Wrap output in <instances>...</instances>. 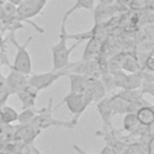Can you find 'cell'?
Segmentation results:
<instances>
[{"instance_id": "cell-10", "label": "cell", "mask_w": 154, "mask_h": 154, "mask_svg": "<svg viewBox=\"0 0 154 154\" xmlns=\"http://www.w3.org/2000/svg\"><path fill=\"white\" fill-rule=\"evenodd\" d=\"M103 45H105V38L99 37V36L89 37L87 46L84 48L83 55H82V60L96 59L101 54V52L103 49Z\"/></svg>"}, {"instance_id": "cell-26", "label": "cell", "mask_w": 154, "mask_h": 154, "mask_svg": "<svg viewBox=\"0 0 154 154\" xmlns=\"http://www.w3.org/2000/svg\"><path fill=\"white\" fill-rule=\"evenodd\" d=\"M153 41L152 40H147L144 38V41L142 40L138 45H137V49L136 52H142V53H149L150 51H153Z\"/></svg>"}, {"instance_id": "cell-2", "label": "cell", "mask_w": 154, "mask_h": 154, "mask_svg": "<svg viewBox=\"0 0 154 154\" xmlns=\"http://www.w3.org/2000/svg\"><path fill=\"white\" fill-rule=\"evenodd\" d=\"M53 111H54V108H53V97L51 96L47 106H45L41 109H37V113H36L35 118L32 119L31 124L41 131L43 129L49 128V126H61V128H67V129H75L76 128V125H73L71 123V120L65 122V120L55 119L53 117Z\"/></svg>"}, {"instance_id": "cell-25", "label": "cell", "mask_w": 154, "mask_h": 154, "mask_svg": "<svg viewBox=\"0 0 154 154\" xmlns=\"http://www.w3.org/2000/svg\"><path fill=\"white\" fill-rule=\"evenodd\" d=\"M126 147L131 150L132 154H147V146H143L138 142H129L126 143Z\"/></svg>"}, {"instance_id": "cell-4", "label": "cell", "mask_w": 154, "mask_h": 154, "mask_svg": "<svg viewBox=\"0 0 154 154\" xmlns=\"http://www.w3.org/2000/svg\"><path fill=\"white\" fill-rule=\"evenodd\" d=\"M76 63H70L64 66L63 69L60 70H52L49 72H42V73H35V75H29L28 76V83L30 85H32L35 89H37L38 91L43 90V89H47L49 88L52 84H54L60 77L63 76H66L69 72H70V69L75 65Z\"/></svg>"}, {"instance_id": "cell-29", "label": "cell", "mask_w": 154, "mask_h": 154, "mask_svg": "<svg viewBox=\"0 0 154 154\" xmlns=\"http://www.w3.org/2000/svg\"><path fill=\"white\" fill-rule=\"evenodd\" d=\"M99 4L105 5V6H116L117 0H99Z\"/></svg>"}, {"instance_id": "cell-15", "label": "cell", "mask_w": 154, "mask_h": 154, "mask_svg": "<svg viewBox=\"0 0 154 154\" xmlns=\"http://www.w3.org/2000/svg\"><path fill=\"white\" fill-rule=\"evenodd\" d=\"M136 117L140 124L142 125H153L154 124V109L153 106H142L136 111Z\"/></svg>"}, {"instance_id": "cell-18", "label": "cell", "mask_w": 154, "mask_h": 154, "mask_svg": "<svg viewBox=\"0 0 154 154\" xmlns=\"http://www.w3.org/2000/svg\"><path fill=\"white\" fill-rule=\"evenodd\" d=\"M18 113L14 108L7 105H1L0 106V120L4 124H11L13 122H17Z\"/></svg>"}, {"instance_id": "cell-22", "label": "cell", "mask_w": 154, "mask_h": 154, "mask_svg": "<svg viewBox=\"0 0 154 154\" xmlns=\"http://www.w3.org/2000/svg\"><path fill=\"white\" fill-rule=\"evenodd\" d=\"M109 101H111L113 116L114 114H125L126 113V106H128L126 101H124L123 99H120V97H118L116 95L109 96Z\"/></svg>"}, {"instance_id": "cell-17", "label": "cell", "mask_w": 154, "mask_h": 154, "mask_svg": "<svg viewBox=\"0 0 154 154\" xmlns=\"http://www.w3.org/2000/svg\"><path fill=\"white\" fill-rule=\"evenodd\" d=\"M141 67L142 66H141V64L137 60L135 54H126L122 65H120V69L123 71H126L128 73L129 72H137V71L141 70Z\"/></svg>"}, {"instance_id": "cell-24", "label": "cell", "mask_w": 154, "mask_h": 154, "mask_svg": "<svg viewBox=\"0 0 154 154\" xmlns=\"http://www.w3.org/2000/svg\"><path fill=\"white\" fill-rule=\"evenodd\" d=\"M36 113H37V109H35L34 107L24 108V109L18 114L17 122H18L19 124H28V123H31L32 119L35 118Z\"/></svg>"}, {"instance_id": "cell-16", "label": "cell", "mask_w": 154, "mask_h": 154, "mask_svg": "<svg viewBox=\"0 0 154 154\" xmlns=\"http://www.w3.org/2000/svg\"><path fill=\"white\" fill-rule=\"evenodd\" d=\"M142 84V73L141 70L137 72H129L125 76V81L122 89H138Z\"/></svg>"}, {"instance_id": "cell-6", "label": "cell", "mask_w": 154, "mask_h": 154, "mask_svg": "<svg viewBox=\"0 0 154 154\" xmlns=\"http://www.w3.org/2000/svg\"><path fill=\"white\" fill-rule=\"evenodd\" d=\"M47 1L48 0H22V2L17 5V18L20 22L29 20L30 18L41 13Z\"/></svg>"}, {"instance_id": "cell-31", "label": "cell", "mask_w": 154, "mask_h": 154, "mask_svg": "<svg viewBox=\"0 0 154 154\" xmlns=\"http://www.w3.org/2000/svg\"><path fill=\"white\" fill-rule=\"evenodd\" d=\"M72 148L76 150V153H77V154H90V153H87V152H84V150H83L81 147H78L77 144H72Z\"/></svg>"}, {"instance_id": "cell-3", "label": "cell", "mask_w": 154, "mask_h": 154, "mask_svg": "<svg viewBox=\"0 0 154 154\" xmlns=\"http://www.w3.org/2000/svg\"><path fill=\"white\" fill-rule=\"evenodd\" d=\"M32 38H34V36H29L23 45H19L14 38V31H11L10 32V37H8V41H11L14 45V47L17 48L14 61H13V64L11 66L14 67L16 70H18L19 72H22L24 75H28V76L31 75V57L29 54L28 46L30 45Z\"/></svg>"}, {"instance_id": "cell-11", "label": "cell", "mask_w": 154, "mask_h": 154, "mask_svg": "<svg viewBox=\"0 0 154 154\" xmlns=\"http://www.w3.org/2000/svg\"><path fill=\"white\" fill-rule=\"evenodd\" d=\"M14 95H17V97L20 100L22 107L24 109V108H29V107H34L35 106V101H36V97L38 95V90L35 89L29 83H26L25 85L19 88L14 93Z\"/></svg>"}, {"instance_id": "cell-13", "label": "cell", "mask_w": 154, "mask_h": 154, "mask_svg": "<svg viewBox=\"0 0 154 154\" xmlns=\"http://www.w3.org/2000/svg\"><path fill=\"white\" fill-rule=\"evenodd\" d=\"M5 79L11 94H14L19 88H22L28 83V75H24L18 70H16L14 67L10 66V72L5 77Z\"/></svg>"}, {"instance_id": "cell-33", "label": "cell", "mask_w": 154, "mask_h": 154, "mask_svg": "<svg viewBox=\"0 0 154 154\" xmlns=\"http://www.w3.org/2000/svg\"><path fill=\"white\" fill-rule=\"evenodd\" d=\"M7 1H10L11 4H13V5H16V6L19 5V4L22 2V0H7Z\"/></svg>"}, {"instance_id": "cell-21", "label": "cell", "mask_w": 154, "mask_h": 154, "mask_svg": "<svg viewBox=\"0 0 154 154\" xmlns=\"http://www.w3.org/2000/svg\"><path fill=\"white\" fill-rule=\"evenodd\" d=\"M120 99H123L124 101L126 102H131V101H137L142 97V93H141V89H122L119 90L118 93L113 94Z\"/></svg>"}, {"instance_id": "cell-14", "label": "cell", "mask_w": 154, "mask_h": 154, "mask_svg": "<svg viewBox=\"0 0 154 154\" xmlns=\"http://www.w3.org/2000/svg\"><path fill=\"white\" fill-rule=\"evenodd\" d=\"M70 79V91H73V93H83L90 84H91V81L93 78H89L87 76H83V75H78V73H72V72H69L66 75Z\"/></svg>"}, {"instance_id": "cell-28", "label": "cell", "mask_w": 154, "mask_h": 154, "mask_svg": "<svg viewBox=\"0 0 154 154\" xmlns=\"http://www.w3.org/2000/svg\"><path fill=\"white\" fill-rule=\"evenodd\" d=\"M147 7V1L146 0H131L129 8L131 10H144Z\"/></svg>"}, {"instance_id": "cell-23", "label": "cell", "mask_w": 154, "mask_h": 154, "mask_svg": "<svg viewBox=\"0 0 154 154\" xmlns=\"http://www.w3.org/2000/svg\"><path fill=\"white\" fill-rule=\"evenodd\" d=\"M138 120L135 113H125L124 114V119H123V129L122 131H126V132H131L134 131L137 126H138Z\"/></svg>"}, {"instance_id": "cell-8", "label": "cell", "mask_w": 154, "mask_h": 154, "mask_svg": "<svg viewBox=\"0 0 154 154\" xmlns=\"http://www.w3.org/2000/svg\"><path fill=\"white\" fill-rule=\"evenodd\" d=\"M41 130L36 129L31 123L28 124H20V126L14 129L13 137L17 142H20L23 144H32L34 140L40 135Z\"/></svg>"}, {"instance_id": "cell-5", "label": "cell", "mask_w": 154, "mask_h": 154, "mask_svg": "<svg viewBox=\"0 0 154 154\" xmlns=\"http://www.w3.org/2000/svg\"><path fill=\"white\" fill-rule=\"evenodd\" d=\"M63 103H66L67 108L70 109V112L72 113V119H71V123L73 125H77L81 116L83 114V112L85 111V108L90 105L85 97L83 96L82 93H73V91H69L64 99L57 105V106H53L54 109H57L58 107H60Z\"/></svg>"}, {"instance_id": "cell-27", "label": "cell", "mask_w": 154, "mask_h": 154, "mask_svg": "<svg viewBox=\"0 0 154 154\" xmlns=\"http://www.w3.org/2000/svg\"><path fill=\"white\" fill-rule=\"evenodd\" d=\"M142 67H144L147 70H150V71H154V52L153 51H150L147 54V57H146V59L143 61Z\"/></svg>"}, {"instance_id": "cell-32", "label": "cell", "mask_w": 154, "mask_h": 154, "mask_svg": "<svg viewBox=\"0 0 154 154\" xmlns=\"http://www.w3.org/2000/svg\"><path fill=\"white\" fill-rule=\"evenodd\" d=\"M120 154H132V153H131V150H130L128 147H125V148L122 150V153H120Z\"/></svg>"}, {"instance_id": "cell-19", "label": "cell", "mask_w": 154, "mask_h": 154, "mask_svg": "<svg viewBox=\"0 0 154 154\" xmlns=\"http://www.w3.org/2000/svg\"><path fill=\"white\" fill-rule=\"evenodd\" d=\"M90 88H91V93H93V102H95V103L107 95V91H106L102 82L100 81V78L93 79Z\"/></svg>"}, {"instance_id": "cell-9", "label": "cell", "mask_w": 154, "mask_h": 154, "mask_svg": "<svg viewBox=\"0 0 154 154\" xmlns=\"http://www.w3.org/2000/svg\"><path fill=\"white\" fill-rule=\"evenodd\" d=\"M118 10H120L117 5L116 6H105V5H96L94 6V8L91 10L94 12V23L95 25L99 24H105L107 20L112 19L117 13Z\"/></svg>"}, {"instance_id": "cell-7", "label": "cell", "mask_w": 154, "mask_h": 154, "mask_svg": "<svg viewBox=\"0 0 154 154\" xmlns=\"http://www.w3.org/2000/svg\"><path fill=\"white\" fill-rule=\"evenodd\" d=\"M122 131V130H120ZM118 130H114V128L109 129V130H99V131H95V135L96 136H101L105 142H106V146H108L113 152L114 154H120L122 150L126 147V142L118 136V134L120 132Z\"/></svg>"}, {"instance_id": "cell-20", "label": "cell", "mask_w": 154, "mask_h": 154, "mask_svg": "<svg viewBox=\"0 0 154 154\" xmlns=\"http://www.w3.org/2000/svg\"><path fill=\"white\" fill-rule=\"evenodd\" d=\"M94 6H95V0H76V2L71 6V8L67 10V11L64 13L63 18L67 19L69 16L72 14L76 10H90V11H91V10L94 8Z\"/></svg>"}, {"instance_id": "cell-12", "label": "cell", "mask_w": 154, "mask_h": 154, "mask_svg": "<svg viewBox=\"0 0 154 154\" xmlns=\"http://www.w3.org/2000/svg\"><path fill=\"white\" fill-rule=\"evenodd\" d=\"M96 108L101 116V119H102V130L106 131V130H109L112 129V123H111V119H112V116H113V112H112V106H111V101H109V96H105L103 99H101L100 101L96 102Z\"/></svg>"}, {"instance_id": "cell-1", "label": "cell", "mask_w": 154, "mask_h": 154, "mask_svg": "<svg viewBox=\"0 0 154 154\" xmlns=\"http://www.w3.org/2000/svg\"><path fill=\"white\" fill-rule=\"evenodd\" d=\"M66 20L65 18L61 19V25H60V34H59V41L52 46V58H53V70H60L64 66H66L70 61V54L71 52L83 41L78 40L75 42L71 47H67V31H66Z\"/></svg>"}, {"instance_id": "cell-30", "label": "cell", "mask_w": 154, "mask_h": 154, "mask_svg": "<svg viewBox=\"0 0 154 154\" xmlns=\"http://www.w3.org/2000/svg\"><path fill=\"white\" fill-rule=\"evenodd\" d=\"M100 154H114V152L108 147V146H105L102 149H101V152H100Z\"/></svg>"}]
</instances>
